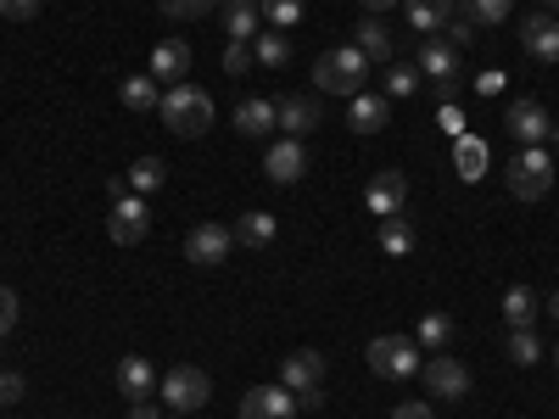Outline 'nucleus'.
Wrapping results in <instances>:
<instances>
[{
  "instance_id": "obj_28",
  "label": "nucleus",
  "mask_w": 559,
  "mask_h": 419,
  "mask_svg": "<svg viewBox=\"0 0 559 419\" xmlns=\"http://www.w3.org/2000/svg\"><path fill=\"white\" fill-rule=\"evenodd\" d=\"M381 252H392V258H403V252H414V224H408L403 213H392V218H381Z\"/></svg>"
},
{
  "instance_id": "obj_25",
  "label": "nucleus",
  "mask_w": 559,
  "mask_h": 419,
  "mask_svg": "<svg viewBox=\"0 0 559 419\" xmlns=\"http://www.w3.org/2000/svg\"><path fill=\"white\" fill-rule=\"evenodd\" d=\"M453 163H459V179L464 184H476L481 173H487V146L476 134H459V152H453Z\"/></svg>"
},
{
  "instance_id": "obj_27",
  "label": "nucleus",
  "mask_w": 559,
  "mask_h": 419,
  "mask_svg": "<svg viewBox=\"0 0 559 419\" xmlns=\"http://www.w3.org/2000/svg\"><path fill=\"white\" fill-rule=\"evenodd\" d=\"M123 107L129 112H152V107H163V96H157V79H146V73H134V79H123Z\"/></svg>"
},
{
  "instance_id": "obj_22",
  "label": "nucleus",
  "mask_w": 559,
  "mask_h": 419,
  "mask_svg": "<svg viewBox=\"0 0 559 419\" xmlns=\"http://www.w3.org/2000/svg\"><path fill=\"white\" fill-rule=\"evenodd\" d=\"M537 308H543V302H537L532 286H509V291H503V324H509V331H526V324L537 319Z\"/></svg>"
},
{
  "instance_id": "obj_4",
  "label": "nucleus",
  "mask_w": 559,
  "mask_h": 419,
  "mask_svg": "<svg viewBox=\"0 0 559 419\" xmlns=\"http://www.w3.org/2000/svg\"><path fill=\"white\" fill-rule=\"evenodd\" d=\"M369 369H376L381 381H414L419 342L414 336H376V342H369Z\"/></svg>"
},
{
  "instance_id": "obj_31",
  "label": "nucleus",
  "mask_w": 559,
  "mask_h": 419,
  "mask_svg": "<svg viewBox=\"0 0 559 419\" xmlns=\"http://www.w3.org/2000/svg\"><path fill=\"white\" fill-rule=\"evenodd\" d=\"M163 179H168V163H163V157H140V163L129 168V184H134L140 196H146V191H157Z\"/></svg>"
},
{
  "instance_id": "obj_41",
  "label": "nucleus",
  "mask_w": 559,
  "mask_h": 419,
  "mask_svg": "<svg viewBox=\"0 0 559 419\" xmlns=\"http://www.w3.org/2000/svg\"><path fill=\"white\" fill-rule=\"evenodd\" d=\"M437 123H442V129H448V134H453V140H459V134H464V112H459V107H453V101H442V112H437Z\"/></svg>"
},
{
  "instance_id": "obj_2",
  "label": "nucleus",
  "mask_w": 559,
  "mask_h": 419,
  "mask_svg": "<svg viewBox=\"0 0 559 419\" xmlns=\"http://www.w3.org/2000/svg\"><path fill=\"white\" fill-rule=\"evenodd\" d=\"M163 123L179 134V140H197V134H207L213 129V96L207 89H197L191 79L185 84H168V96H163Z\"/></svg>"
},
{
  "instance_id": "obj_35",
  "label": "nucleus",
  "mask_w": 559,
  "mask_h": 419,
  "mask_svg": "<svg viewBox=\"0 0 559 419\" xmlns=\"http://www.w3.org/2000/svg\"><path fill=\"white\" fill-rule=\"evenodd\" d=\"M459 7H464V17H471V23H503L515 0H459Z\"/></svg>"
},
{
  "instance_id": "obj_9",
  "label": "nucleus",
  "mask_w": 559,
  "mask_h": 419,
  "mask_svg": "<svg viewBox=\"0 0 559 419\" xmlns=\"http://www.w3.org/2000/svg\"><path fill=\"white\" fill-rule=\"evenodd\" d=\"M503 129L521 140V146H548V134H554V118L543 101H515L503 112Z\"/></svg>"
},
{
  "instance_id": "obj_7",
  "label": "nucleus",
  "mask_w": 559,
  "mask_h": 419,
  "mask_svg": "<svg viewBox=\"0 0 559 419\" xmlns=\"http://www.w3.org/2000/svg\"><path fill=\"white\" fill-rule=\"evenodd\" d=\"M403 202H408V173H403V168H381L376 179L364 184V207L376 213V218L403 213Z\"/></svg>"
},
{
  "instance_id": "obj_10",
  "label": "nucleus",
  "mask_w": 559,
  "mask_h": 419,
  "mask_svg": "<svg viewBox=\"0 0 559 419\" xmlns=\"http://www.w3.org/2000/svg\"><path fill=\"white\" fill-rule=\"evenodd\" d=\"M263 173L274 184H297L308 173V146H302V140H292V134H280L274 146H269V157H263Z\"/></svg>"
},
{
  "instance_id": "obj_32",
  "label": "nucleus",
  "mask_w": 559,
  "mask_h": 419,
  "mask_svg": "<svg viewBox=\"0 0 559 419\" xmlns=\"http://www.w3.org/2000/svg\"><path fill=\"white\" fill-rule=\"evenodd\" d=\"M258 12H263L280 34H286V28H297V23H302V0H258Z\"/></svg>"
},
{
  "instance_id": "obj_48",
  "label": "nucleus",
  "mask_w": 559,
  "mask_h": 419,
  "mask_svg": "<svg viewBox=\"0 0 559 419\" xmlns=\"http://www.w3.org/2000/svg\"><path fill=\"white\" fill-rule=\"evenodd\" d=\"M548 7H559V0H543V12H548Z\"/></svg>"
},
{
  "instance_id": "obj_44",
  "label": "nucleus",
  "mask_w": 559,
  "mask_h": 419,
  "mask_svg": "<svg viewBox=\"0 0 559 419\" xmlns=\"http://www.w3.org/2000/svg\"><path fill=\"white\" fill-rule=\"evenodd\" d=\"M297 408H308V414H313V408H324V386H319V392H302V397H297Z\"/></svg>"
},
{
  "instance_id": "obj_15",
  "label": "nucleus",
  "mask_w": 559,
  "mask_h": 419,
  "mask_svg": "<svg viewBox=\"0 0 559 419\" xmlns=\"http://www.w3.org/2000/svg\"><path fill=\"white\" fill-rule=\"evenodd\" d=\"M521 45H526V57H537V62H559V23L548 12H532L521 23Z\"/></svg>"
},
{
  "instance_id": "obj_36",
  "label": "nucleus",
  "mask_w": 559,
  "mask_h": 419,
  "mask_svg": "<svg viewBox=\"0 0 559 419\" xmlns=\"http://www.w3.org/2000/svg\"><path fill=\"white\" fill-rule=\"evenodd\" d=\"M252 62H258V57H252V45H241V39H229V45H224V73H229V79L252 73Z\"/></svg>"
},
{
  "instance_id": "obj_11",
  "label": "nucleus",
  "mask_w": 559,
  "mask_h": 419,
  "mask_svg": "<svg viewBox=\"0 0 559 419\" xmlns=\"http://www.w3.org/2000/svg\"><path fill=\"white\" fill-rule=\"evenodd\" d=\"M280 386H286L292 397H302V392H319V386H324V352H313V347L292 352L286 363H280Z\"/></svg>"
},
{
  "instance_id": "obj_42",
  "label": "nucleus",
  "mask_w": 559,
  "mask_h": 419,
  "mask_svg": "<svg viewBox=\"0 0 559 419\" xmlns=\"http://www.w3.org/2000/svg\"><path fill=\"white\" fill-rule=\"evenodd\" d=\"M392 419H437V414H431V403H397Z\"/></svg>"
},
{
  "instance_id": "obj_8",
  "label": "nucleus",
  "mask_w": 559,
  "mask_h": 419,
  "mask_svg": "<svg viewBox=\"0 0 559 419\" xmlns=\"http://www.w3.org/2000/svg\"><path fill=\"white\" fill-rule=\"evenodd\" d=\"M146 229H152V213H146V202H140V196H118V202H112L107 236H112L118 247H140V241H146Z\"/></svg>"
},
{
  "instance_id": "obj_12",
  "label": "nucleus",
  "mask_w": 559,
  "mask_h": 419,
  "mask_svg": "<svg viewBox=\"0 0 559 419\" xmlns=\"http://www.w3.org/2000/svg\"><path fill=\"white\" fill-rule=\"evenodd\" d=\"M419 73H426L431 84H459V45H448L442 34H431L426 45H419Z\"/></svg>"
},
{
  "instance_id": "obj_43",
  "label": "nucleus",
  "mask_w": 559,
  "mask_h": 419,
  "mask_svg": "<svg viewBox=\"0 0 559 419\" xmlns=\"http://www.w3.org/2000/svg\"><path fill=\"white\" fill-rule=\"evenodd\" d=\"M476 89H481V96H498V89H503V73H481Z\"/></svg>"
},
{
  "instance_id": "obj_18",
  "label": "nucleus",
  "mask_w": 559,
  "mask_h": 419,
  "mask_svg": "<svg viewBox=\"0 0 559 419\" xmlns=\"http://www.w3.org/2000/svg\"><path fill=\"white\" fill-rule=\"evenodd\" d=\"M403 7H408L414 34H442L459 17V0H403Z\"/></svg>"
},
{
  "instance_id": "obj_1",
  "label": "nucleus",
  "mask_w": 559,
  "mask_h": 419,
  "mask_svg": "<svg viewBox=\"0 0 559 419\" xmlns=\"http://www.w3.org/2000/svg\"><path fill=\"white\" fill-rule=\"evenodd\" d=\"M313 84L324 89V96H358V89L369 84V57L358 51V45H331L319 62H313Z\"/></svg>"
},
{
  "instance_id": "obj_20",
  "label": "nucleus",
  "mask_w": 559,
  "mask_h": 419,
  "mask_svg": "<svg viewBox=\"0 0 559 419\" xmlns=\"http://www.w3.org/2000/svg\"><path fill=\"white\" fill-rule=\"evenodd\" d=\"M358 134H381L386 123H392V101L386 96H364V89H358V96H353V118H347Z\"/></svg>"
},
{
  "instance_id": "obj_16",
  "label": "nucleus",
  "mask_w": 559,
  "mask_h": 419,
  "mask_svg": "<svg viewBox=\"0 0 559 419\" xmlns=\"http://www.w3.org/2000/svg\"><path fill=\"white\" fill-rule=\"evenodd\" d=\"M274 123L297 140V134L319 129L324 118H319V101H313V96H280V101H274Z\"/></svg>"
},
{
  "instance_id": "obj_47",
  "label": "nucleus",
  "mask_w": 559,
  "mask_h": 419,
  "mask_svg": "<svg viewBox=\"0 0 559 419\" xmlns=\"http://www.w3.org/2000/svg\"><path fill=\"white\" fill-rule=\"evenodd\" d=\"M548 313H554V319H559V291H554V297H548Z\"/></svg>"
},
{
  "instance_id": "obj_21",
  "label": "nucleus",
  "mask_w": 559,
  "mask_h": 419,
  "mask_svg": "<svg viewBox=\"0 0 559 419\" xmlns=\"http://www.w3.org/2000/svg\"><path fill=\"white\" fill-rule=\"evenodd\" d=\"M258 0H224V28H229V39H241V45H252L258 39Z\"/></svg>"
},
{
  "instance_id": "obj_17",
  "label": "nucleus",
  "mask_w": 559,
  "mask_h": 419,
  "mask_svg": "<svg viewBox=\"0 0 559 419\" xmlns=\"http://www.w3.org/2000/svg\"><path fill=\"white\" fill-rule=\"evenodd\" d=\"M152 79H168V84L191 79V45H185V39H163L152 51Z\"/></svg>"
},
{
  "instance_id": "obj_38",
  "label": "nucleus",
  "mask_w": 559,
  "mask_h": 419,
  "mask_svg": "<svg viewBox=\"0 0 559 419\" xmlns=\"http://www.w3.org/2000/svg\"><path fill=\"white\" fill-rule=\"evenodd\" d=\"M12 324H17V297H12L7 286H0V342L12 336Z\"/></svg>"
},
{
  "instance_id": "obj_24",
  "label": "nucleus",
  "mask_w": 559,
  "mask_h": 419,
  "mask_svg": "<svg viewBox=\"0 0 559 419\" xmlns=\"http://www.w3.org/2000/svg\"><path fill=\"white\" fill-rule=\"evenodd\" d=\"M353 45H358L369 62H392V34H386L376 17H364V23L353 28Z\"/></svg>"
},
{
  "instance_id": "obj_5",
  "label": "nucleus",
  "mask_w": 559,
  "mask_h": 419,
  "mask_svg": "<svg viewBox=\"0 0 559 419\" xmlns=\"http://www.w3.org/2000/svg\"><path fill=\"white\" fill-rule=\"evenodd\" d=\"M163 403L174 408V414H197V408H207V397H213V381H207V369H191V363H179V369H168L163 375Z\"/></svg>"
},
{
  "instance_id": "obj_45",
  "label": "nucleus",
  "mask_w": 559,
  "mask_h": 419,
  "mask_svg": "<svg viewBox=\"0 0 559 419\" xmlns=\"http://www.w3.org/2000/svg\"><path fill=\"white\" fill-rule=\"evenodd\" d=\"M129 419H163L152 403H129Z\"/></svg>"
},
{
  "instance_id": "obj_39",
  "label": "nucleus",
  "mask_w": 559,
  "mask_h": 419,
  "mask_svg": "<svg viewBox=\"0 0 559 419\" xmlns=\"http://www.w3.org/2000/svg\"><path fill=\"white\" fill-rule=\"evenodd\" d=\"M39 12V0H0V17H12V23H28Z\"/></svg>"
},
{
  "instance_id": "obj_40",
  "label": "nucleus",
  "mask_w": 559,
  "mask_h": 419,
  "mask_svg": "<svg viewBox=\"0 0 559 419\" xmlns=\"http://www.w3.org/2000/svg\"><path fill=\"white\" fill-rule=\"evenodd\" d=\"M23 397V375L17 369H0V403H17Z\"/></svg>"
},
{
  "instance_id": "obj_14",
  "label": "nucleus",
  "mask_w": 559,
  "mask_h": 419,
  "mask_svg": "<svg viewBox=\"0 0 559 419\" xmlns=\"http://www.w3.org/2000/svg\"><path fill=\"white\" fill-rule=\"evenodd\" d=\"M419 375H426V386L437 397H464L471 392V369H464L459 358H448V352H437L431 363H419Z\"/></svg>"
},
{
  "instance_id": "obj_13",
  "label": "nucleus",
  "mask_w": 559,
  "mask_h": 419,
  "mask_svg": "<svg viewBox=\"0 0 559 419\" xmlns=\"http://www.w3.org/2000/svg\"><path fill=\"white\" fill-rule=\"evenodd\" d=\"M241 419H297V397L286 386H252L241 397Z\"/></svg>"
},
{
  "instance_id": "obj_23",
  "label": "nucleus",
  "mask_w": 559,
  "mask_h": 419,
  "mask_svg": "<svg viewBox=\"0 0 559 419\" xmlns=\"http://www.w3.org/2000/svg\"><path fill=\"white\" fill-rule=\"evenodd\" d=\"M236 129H241L247 140H263V134L274 129V101H263V96L241 101V107H236Z\"/></svg>"
},
{
  "instance_id": "obj_30",
  "label": "nucleus",
  "mask_w": 559,
  "mask_h": 419,
  "mask_svg": "<svg viewBox=\"0 0 559 419\" xmlns=\"http://www.w3.org/2000/svg\"><path fill=\"white\" fill-rule=\"evenodd\" d=\"M419 347H453V319L448 313H426L419 319V331H414Z\"/></svg>"
},
{
  "instance_id": "obj_19",
  "label": "nucleus",
  "mask_w": 559,
  "mask_h": 419,
  "mask_svg": "<svg viewBox=\"0 0 559 419\" xmlns=\"http://www.w3.org/2000/svg\"><path fill=\"white\" fill-rule=\"evenodd\" d=\"M157 386H163V381H157V369H152L146 358H123V363H118V392H123L129 403H146Z\"/></svg>"
},
{
  "instance_id": "obj_26",
  "label": "nucleus",
  "mask_w": 559,
  "mask_h": 419,
  "mask_svg": "<svg viewBox=\"0 0 559 419\" xmlns=\"http://www.w3.org/2000/svg\"><path fill=\"white\" fill-rule=\"evenodd\" d=\"M274 236H280L274 213H241V218H236V241H241V247H269Z\"/></svg>"
},
{
  "instance_id": "obj_34",
  "label": "nucleus",
  "mask_w": 559,
  "mask_h": 419,
  "mask_svg": "<svg viewBox=\"0 0 559 419\" xmlns=\"http://www.w3.org/2000/svg\"><path fill=\"white\" fill-rule=\"evenodd\" d=\"M414 89H419V68L414 62H397L386 73V101H403V96H414Z\"/></svg>"
},
{
  "instance_id": "obj_33",
  "label": "nucleus",
  "mask_w": 559,
  "mask_h": 419,
  "mask_svg": "<svg viewBox=\"0 0 559 419\" xmlns=\"http://www.w3.org/2000/svg\"><path fill=\"white\" fill-rule=\"evenodd\" d=\"M509 358H515V363H537L543 358V342H537V331H532V324H526V331H509Z\"/></svg>"
},
{
  "instance_id": "obj_6",
  "label": "nucleus",
  "mask_w": 559,
  "mask_h": 419,
  "mask_svg": "<svg viewBox=\"0 0 559 419\" xmlns=\"http://www.w3.org/2000/svg\"><path fill=\"white\" fill-rule=\"evenodd\" d=\"M229 252H236V229L229 224H197L191 236H185V258L202 263V268H218Z\"/></svg>"
},
{
  "instance_id": "obj_3",
  "label": "nucleus",
  "mask_w": 559,
  "mask_h": 419,
  "mask_svg": "<svg viewBox=\"0 0 559 419\" xmlns=\"http://www.w3.org/2000/svg\"><path fill=\"white\" fill-rule=\"evenodd\" d=\"M503 179H509V191H515L521 202H543L554 191V163H548L543 146H521L515 157H509Z\"/></svg>"
},
{
  "instance_id": "obj_49",
  "label": "nucleus",
  "mask_w": 559,
  "mask_h": 419,
  "mask_svg": "<svg viewBox=\"0 0 559 419\" xmlns=\"http://www.w3.org/2000/svg\"><path fill=\"white\" fill-rule=\"evenodd\" d=\"M554 363H559V347H554Z\"/></svg>"
},
{
  "instance_id": "obj_46",
  "label": "nucleus",
  "mask_w": 559,
  "mask_h": 419,
  "mask_svg": "<svg viewBox=\"0 0 559 419\" xmlns=\"http://www.w3.org/2000/svg\"><path fill=\"white\" fill-rule=\"evenodd\" d=\"M364 12H386V7H397V0H358Z\"/></svg>"
},
{
  "instance_id": "obj_29",
  "label": "nucleus",
  "mask_w": 559,
  "mask_h": 419,
  "mask_svg": "<svg viewBox=\"0 0 559 419\" xmlns=\"http://www.w3.org/2000/svg\"><path fill=\"white\" fill-rule=\"evenodd\" d=\"M252 57H258L263 68H286V62H292V39L280 34V28H274V34H258V39H252Z\"/></svg>"
},
{
  "instance_id": "obj_37",
  "label": "nucleus",
  "mask_w": 559,
  "mask_h": 419,
  "mask_svg": "<svg viewBox=\"0 0 559 419\" xmlns=\"http://www.w3.org/2000/svg\"><path fill=\"white\" fill-rule=\"evenodd\" d=\"M157 7H163L168 17H179V23H185V17H207V12L218 7V0H157Z\"/></svg>"
}]
</instances>
